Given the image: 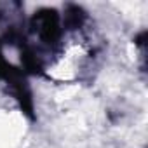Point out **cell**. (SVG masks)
<instances>
[{
    "mask_svg": "<svg viewBox=\"0 0 148 148\" xmlns=\"http://www.w3.org/2000/svg\"><path fill=\"white\" fill-rule=\"evenodd\" d=\"M0 82L5 86V89L11 94V98L18 103L19 110L30 120H35L37 119L35 101H33V92H32L28 77L25 75V71L19 66L12 64L5 58L2 40H0Z\"/></svg>",
    "mask_w": 148,
    "mask_h": 148,
    "instance_id": "6da1fadb",
    "label": "cell"
},
{
    "mask_svg": "<svg viewBox=\"0 0 148 148\" xmlns=\"http://www.w3.org/2000/svg\"><path fill=\"white\" fill-rule=\"evenodd\" d=\"M26 33H28V38L35 37L42 47L49 51H56L64 38L61 12L54 7H40L28 19Z\"/></svg>",
    "mask_w": 148,
    "mask_h": 148,
    "instance_id": "7a4b0ae2",
    "label": "cell"
},
{
    "mask_svg": "<svg viewBox=\"0 0 148 148\" xmlns=\"http://www.w3.org/2000/svg\"><path fill=\"white\" fill-rule=\"evenodd\" d=\"M87 23H89V14L82 5H79V4H66L64 5L63 14H61V25H63L64 35L82 32Z\"/></svg>",
    "mask_w": 148,
    "mask_h": 148,
    "instance_id": "3957f363",
    "label": "cell"
},
{
    "mask_svg": "<svg viewBox=\"0 0 148 148\" xmlns=\"http://www.w3.org/2000/svg\"><path fill=\"white\" fill-rule=\"evenodd\" d=\"M146 37H148L146 30H143L141 33H138V35L134 37V45L141 51V54H145V49H146Z\"/></svg>",
    "mask_w": 148,
    "mask_h": 148,
    "instance_id": "277c9868",
    "label": "cell"
}]
</instances>
